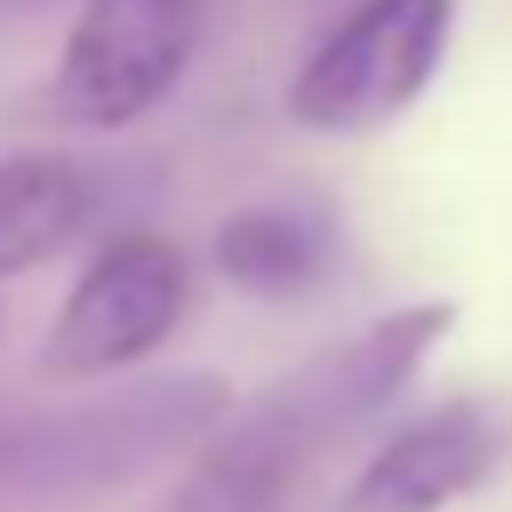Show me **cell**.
I'll use <instances>...</instances> for the list:
<instances>
[{"label":"cell","mask_w":512,"mask_h":512,"mask_svg":"<svg viewBox=\"0 0 512 512\" xmlns=\"http://www.w3.org/2000/svg\"><path fill=\"white\" fill-rule=\"evenodd\" d=\"M340 256V222L333 208L319 201H250V208H229L208 236V263L229 291L263 298V305H284V298H305L319 291V277L333 270Z\"/></svg>","instance_id":"cell-8"},{"label":"cell","mask_w":512,"mask_h":512,"mask_svg":"<svg viewBox=\"0 0 512 512\" xmlns=\"http://www.w3.org/2000/svg\"><path fill=\"white\" fill-rule=\"evenodd\" d=\"M340 443L305 416V402L270 381L243 409H229L215 436L187 457L167 512H298V492Z\"/></svg>","instance_id":"cell-5"},{"label":"cell","mask_w":512,"mask_h":512,"mask_svg":"<svg viewBox=\"0 0 512 512\" xmlns=\"http://www.w3.org/2000/svg\"><path fill=\"white\" fill-rule=\"evenodd\" d=\"M201 21L208 0H84L42 90L49 118L77 132L139 125L180 90L201 49Z\"/></svg>","instance_id":"cell-4"},{"label":"cell","mask_w":512,"mask_h":512,"mask_svg":"<svg viewBox=\"0 0 512 512\" xmlns=\"http://www.w3.org/2000/svg\"><path fill=\"white\" fill-rule=\"evenodd\" d=\"M512 450L506 416L485 395H450L402 429H388L346 478L333 512H443L471 499Z\"/></svg>","instance_id":"cell-6"},{"label":"cell","mask_w":512,"mask_h":512,"mask_svg":"<svg viewBox=\"0 0 512 512\" xmlns=\"http://www.w3.org/2000/svg\"><path fill=\"white\" fill-rule=\"evenodd\" d=\"M222 374H160L111 395L0 402V512H70L194 457L236 409Z\"/></svg>","instance_id":"cell-1"},{"label":"cell","mask_w":512,"mask_h":512,"mask_svg":"<svg viewBox=\"0 0 512 512\" xmlns=\"http://www.w3.org/2000/svg\"><path fill=\"white\" fill-rule=\"evenodd\" d=\"M90 173L70 153H7L0 160V284L63 256L90 222Z\"/></svg>","instance_id":"cell-9"},{"label":"cell","mask_w":512,"mask_h":512,"mask_svg":"<svg viewBox=\"0 0 512 512\" xmlns=\"http://www.w3.org/2000/svg\"><path fill=\"white\" fill-rule=\"evenodd\" d=\"M450 326H457V305L450 298L395 305L374 326H360L353 340L312 353L305 367H291L284 388L305 402V416L326 429L333 443H346V436H360L374 416H388L409 395V381L429 367V353L450 340Z\"/></svg>","instance_id":"cell-7"},{"label":"cell","mask_w":512,"mask_h":512,"mask_svg":"<svg viewBox=\"0 0 512 512\" xmlns=\"http://www.w3.org/2000/svg\"><path fill=\"white\" fill-rule=\"evenodd\" d=\"M187 305H194L187 250L153 229H125V236L97 243V256L77 270L70 298L49 319V340L35 353V374L42 381L125 374L180 333Z\"/></svg>","instance_id":"cell-3"},{"label":"cell","mask_w":512,"mask_h":512,"mask_svg":"<svg viewBox=\"0 0 512 512\" xmlns=\"http://www.w3.org/2000/svg\"><path fill=\"white\" fill-rule=\"evenodd\" d=\"M457 0H360L319 35L284 90V118L319 139H367L409 118L450 56Z\"/></svg>","instance_id":"cell-2"}]
</instances>
